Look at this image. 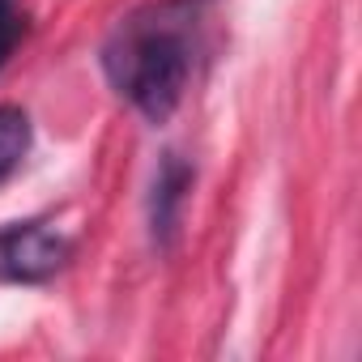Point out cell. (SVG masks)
I'll return each instance as SVG.
<instances>
[{
	"label": "cell",
	"instance_id": "cell-2",
	"mask_svg": "<svg viewBox=\"0 0 362 362\" xmlns=\"http://www.w3.org/2000/svg\"><path fill=\"white\" fill-rule=\"evenodd\" d=\"M69 256L73 243L43 222H18L0 230V281L43 286L69 264Z\"/></svg>",
	"mask_w": 362,
	"mask_h": 362
},
{
	"label": "cell",
	"instance_id": "cell-3",
	"mask_svg": "<svg viewBox=\"0 0 362 362\" xmlns=\"http://www.w3.org/2000/svg\"><path fill=\"white\" fill-rule=\"evenodd\" d=\"M192 179H197L192 162H184L179 153H162L158 175H153V192H149V235L158 247L175 243L179 218H184V205L192 192Z\"/></svg>",
	"mask_w": 362,
	"mask_h": 362
},
{
	"label": "cell",
	"instance_id": "cell-1",
	"mask_svg": "<svg viewBox=\"0 0 362 362\" xmlns=\"http://www.w3.org/2000/svg\"><path fill=\"white\" fill-rule=\"evenodd\" d=\"M201 52V0H162L124 18L103 43V73L149 124H166L188 94Z\"/></svg>",
	"mask_w": 362,
	"mask_h": 362
},
{
	"label": "cell",
	"instance_id": "cell-4",
	"mask_svg": "<svg viewBox=\"0 0 362 362\" xmlns=\"http://www.w3.org/2000/svg\"><path fill=\"white\" fill-rule=\"evenodd\" d=\"M30 136H35V128H30V115L22 107H13V103L0 107V184H5L22 166V158L30 153Z\"/></svg>",
	"mask_w": 362,
	"mask_h": 362
},
{
	"label": "cell",
	"instance_id": "cell-5",
	"mask_svg": "<svg viewBox=\"0 0 362 362\" xmlns=\"http://www.w3.org/2000/svg\"><path fill=\"white\" fill-rule=\"evenodd\" d=\"M22 35H26V13L18 9V0H0V69L9 64Z\"/></svg>",
	"mask_w": 362,
	"mask_h": 362
}]
</instances>
